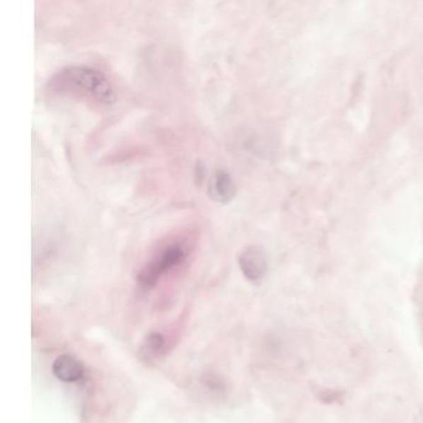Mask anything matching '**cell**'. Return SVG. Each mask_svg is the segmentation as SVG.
<instances>
[{
	"instance_id": "cell-1",
	"label": "cell",
	"mask_w": 423,
	"mask_h": 423,
	"mask_svg": "<svg viewBox=\"0 0 423 423\" xmlns=\"http://www.w3.org/2000/svg\"><path fill=\"white\" fill-rule=\"evenodd\" d=\"M195 243L197 238L192 233H179L161 242L138 270V287L149 292L166 279L175 277L189 262Z\"/></svg>"
},
{
	"instance_id": "cell-2",
	"label": "cell",
	"mask_w": 423,
	"mask_h": 423,
	"mask_svg": "<svg viewBox=\"0 0 423 423\" xmlns=\"http://www.w3.org/2000/svg\"><path fill=\"white\" fill-rule=\"evenodd\" d=\"M52 91L86 98L101 105L117 101L115 87L103 72L90 66H67L57 71L49 81Z\"/></svg>"
},
{
	"instance_id": "cell-3",
	"label": "cell",
	"mask_w": 423,
	"mask_h": 423,
	"mask_svg": "<svg viewBox=\"0 0 423 423\" xmlns=\"http://www.w3.org/2000/svg\"><path fill=\"white\" fill-rule=\"evenodd\" d=\"M184 323H185V317L182 315L170 327L148 334L141 345V354L149 360L166 357V354L172 352V349L175 347Z\"/></svg>"
},
{
	"instance_id": "cell-4",
	"label": "cell",
	"mask_w": 423,
	"mask_h": 423,
	"mask_svg": "<svg viewBox=\"0 0 423 423\" xmlns=\"http://www.w3.org/2000/svg\"><path fill=\"white\" fill-rule=\"evenodd\" d=\"M238 266L247 281L252 283L261 282L267 273L266 253L261 247H246L238 256Z\"/></svg>"
},
{
	"instance_id": "cell-5",
	"label": "cell",
	"mask_w": 423,
	"mask_h": 423,
	"mask_svg": "<svg viewBox=\"0 0 423 423\" xmlns=\"http://www.w3.org/2000/svg\"><path fill=\"white\" fill-rule=\"evenodd\" d=\"M52 373L61 383H75L85 376V368L79 359L70 354H62L52 364Z\"/></svg>"
},
{
	"instance_id": "cell-6",
	"label": "cell",
	"mask_w": 423,
	"mask_h": 423,
	"mask_svg": "<svg viewBox=\"0 0 423 423\" xmlns=\"http://www.w3.org/2000/svg\"><path fill=\"white\" fill-rule=\"evenodd\" d=\"M209 195L212 200L221 204L231 202L236 195V185L231 174L224 169L214 173L209 184Z\"/></svg>"
}]
</instances>
